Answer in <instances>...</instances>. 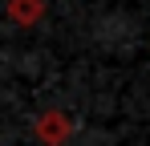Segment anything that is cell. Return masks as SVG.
<instances>
[{"mask_svg": "<svg viewBox=\"0 0 150 146\" xmlns=\"http://www.w3.org/2000/svg\"><path fill=\"white\" fill-rule=\"evenodd\" d=\"M69 134H73V122L65 114H41V122H37V138L41 142L61 146V142H69Z\"/></svg>", "mask_w": 150, "mask_h": 146, "instance_id": "cell-1", "label": "cell"}, {"mask_svg": "<svg viewBox=\"0 0 150 146\" xmlns=\"http://www.w3.org/2000/svg\"><path fill=\"white\" fill-rule=\"evenodd\" d=\"M8 16L16 24H37L45 16V0H8Z\"/></svg>", "mask_w": 150, "mask_h": 146, "instance_id": "cell-2", "label": "cell"}]
</instances>
